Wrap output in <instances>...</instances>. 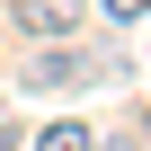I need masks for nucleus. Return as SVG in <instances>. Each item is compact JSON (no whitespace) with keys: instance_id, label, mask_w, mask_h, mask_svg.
Returning <instances> with one entry per match:
<instances>
[{"instance_id":"1","label":"nucleus","mask_w":151,"mask_h":151,"mask_svg":"<svg viewBox=\"0 0 151 151\" xmlns=\"http://www.w3.org/2000/svg\"><path fill=\"white\" fill-rule=\"evenodd\" d=\"M18 27H27L36 45H62L71 27H80V0H18Z\"/></svg>"},{"instance_id":"2","label":"nucleus","mask_w":151,"mask_h":151,"mask_svg":"<svg viewBox=\"0 0 151 151\" xmlns=\"http://www.w3.org/2000/svg\"><path fill=\"white\" fill-rule=\"evenodd\" d=\"M36 89H89L98 71H89V53H71V45H53V53H36V71H27Z\"/></svg>"},{"instance_id":"3","label":"nucleus","mask_w":151,"mask_h":151,"mask_svg":"<svg viewBox=\"0 0 151 151\" xmlns=\"http://www.w3.org/2000/svg\"><path fill=\"white\" fill-rule=\"evenodd\" d=\"M27 151H98V133H89V124H45Z\"/></svg>"},{"instance_id":"4","label":"nucleus","mask_w":151,"mask_h":151,"mask_svg":"<svg viewBox=\"0 0 151 151\" xmlns=\"http://www.w3.org/2000/svg\"><path fill=\"white\" fill-rule=\"evenodd\" d=\"M142 9H151V0H107V18H116V27H142Z\"/></svg>"},{"instance_id":"5","label":"nucleus","mask_w":151,"mask_h":151,"mask_svg":"<svg viewBox=\"0 0 151 151\" xmlns=\"http://www.w3.org/2000/svg\"><path fill=\"white\" fill-rule=\"evenodd\" d=\"M0 151H18V116H9V107H0Z\"/></svg>"}]
</instances>
